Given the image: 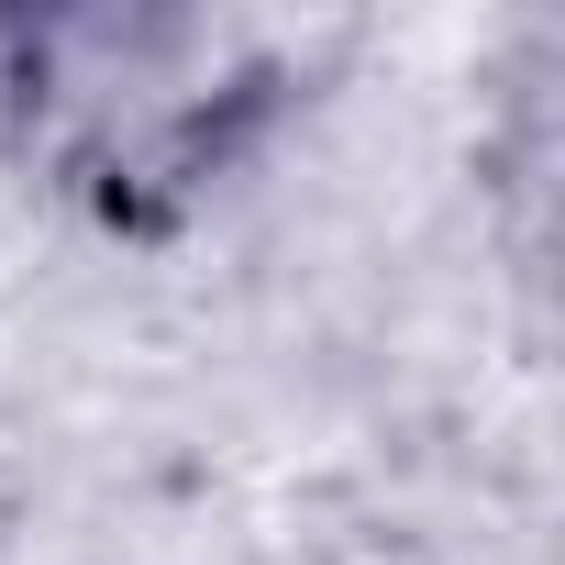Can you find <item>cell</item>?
<instances>
[{
	"label": "cell",
	"instance_id": "cell-1",
	"mask_svg": "<svg viewBox=\"0 0 565 565\" xmlns=\"http://www.w3.org/2000/svg\"><path fill=\"white\" fill-rule=\"evenodd\" d=\"M333 56L344 23L277 12H145V0L34 12V100L12 167L45 178L78 222L156 244L311 111Z\"/></svg>",
	"mask_w": 565,
	"mask_h": 565
},
{
	"label": "cell",
	"instance_id": "cell-2",
	"mask_svg": "<svg viewBox=\"0 0 565 565\" xmlns=\"http://www.w3.org/2000/svg\"><path fill=\"white\" fill-rule=\"evenodd\" d=\"M23 100H34V12H0V167L23 156Z\"/></svg>",
	"mask_w": 565,
	"mask_h": 565
}]
</instances>
